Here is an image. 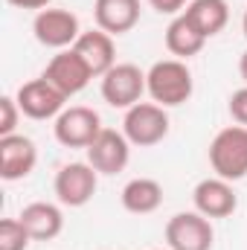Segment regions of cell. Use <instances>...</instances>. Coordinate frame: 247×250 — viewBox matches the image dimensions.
Listing matches in <instances>:
<instances>
[{
    "label": "cell",
    "mask_w": 247,
    "mask_h": 250,
    "mask_svg": "<svg viewBox=\"0 0 247 250\" xmlns=\"http://www.w3.org/2000/svg\"><path fill=\"white\" fill-rule=\"evenodd\" d=\"M242 29H245V38H247V9H245V18H242Z\"/></svg>",
    "instance_id": "cell-26"
},
{
    "label": "cell",
    "mask_w": 247,
    "mask_h": 250,
    "mask_svg": "<svg viewBox=\"0 0 247 250\" xmlns=\"http://www.w3.org/2000/svg\"><path fill=\"white\" fill-rule=\"evenodd\" d=\"M123 134L128 137L131 146H140V148H151V146L163 143L166 134H169L166 108L157 105V102H137L134 108L125 111Z\"/></svg>",
    "instance_id": "cell-3"
},
{
    "label": "cell",
    "mask_w": 247,
    "mask_h": 250,
    "mask_svg": "<svg viewBox=\"0 0 247 250\" xmlns=\"http://www.w3.org/2000/svg\"><path fill=\"white\" fill-rule=\"evenodd\" d=\"M73 50L82 56V62L90 67L93 76H105L114 64H117V47H114V35L102 32V29H87L79 35V41L73 44Z\"/></svg>",
    "instance_id": "cell-14"
},
{
    "label": "cell",
    "mask_w": 247,
    "mask_h": 250,
    "mask_svg": "<svg viewBox=\"0 0 247 250\" xmlns=\"http://www.w3.org/2000/svg\"><path fill=\"white\" fill-rule=\"evenodd\" d=\"M145 87H148V96L163 105V108H178L189 102L192 90H195V82H192V73L186 62L181 59H163V62H154L145 73Z\"/></svg>",
    "instance_id": "cell-1"
},
{
    "label": "cell",
    "mask_w": 247,
    "mask_h": 250,
    "mask_svg": "<svg viewBox=\"0 0 247 250\" xmlns=\"http://www.w3.org/2000/svg\"><path fill=\"white\" fill-rule=\"evenodd\" d=\"M140 0H96L93 3V18L96 29L108 35H125L140 23Z\"/></svg>",
    "instance_id": "cell-15"
},
{
    "label": "cell",
    "mask_w": 247,
    "mask_h": 250,
    "mask_svg": "<svg viewBox=\"0 0 247 250\" xmlns=\"http://www.w3.org/2000/svg\"><path fill=\"white\" fill-rule=\"evenodd\" d=\"M204 44H206V38L195 29V23L186 18L184 12L175 15L172 23L166 26V50H169L175 59H181V62L198 56V53L204 50Z\"/></svg>",
    "instance_id": "cell-17"
},
{
    "label": "cell",
    "mask_w": 247,
    "mask_h": 250,
    "mask_svg": "<svg viewBox=\"0 0 247 250\" xmlns=\"http://www.w3.org/2000/svg\"><path fill=\"white\" fill-rule=\"evenodd\" d=\"M192 204L201 215H206L209 221L212 218H227L239 209V195L230 181L224 178H204L198 187L192 189Z\"/></svg>",
    "instance_id": "cell-12"
},
{
    "label": "cell",
    "mask_w": 247,
    "mask_h": 250,
    "mask_svg": "<svg viewBox=\"0 0 247 250\" xmlns=\"http://www.w3.org/2000/svg\"><path fill=\"white\" fill-rule=\"evenodd\" d=\"M227 111H230L233 123L247 128V84L239 87V90H233V96H230V102H227Z\"/></svg>",
    "instance_id": "cell-22"
},
{
    "label": "cell",
    "mask_w": 247,
    "mask_h": 250,
    "mask_svg": "<svg viewBox=\"0 0 247 250\" xmlns=\"http://www.w3.org/2000/svg\"><path fill=\"white\" fill-rule=\"evenodd\" d=\"M32 35L41 47H50V50H67L79 41L82 35V26H79V18L67 9H44L35 15L32 21Z\"/></svg>",
    "instance_id": "cell-9"
},
{
    "label": "cell",
    "mask_w": 247,
    "mask_h": 250,
    "mask_svg": "<svg viewBox=\"0 0 247 250\" xmlns=\"http://www.w3.org/2000/svg\"><path fill=\"white\" fill-rule=\"evenodd\" d=\"M184 15L195 23V29L209 41L212 35H218L227 26L230 6H227V0H192L184 9Z\"/></svg>",
    "instance_id": "cell-18"
},
{
    "label": "cell",
    "mask_w": 247,
    "mask_h": 250,
    "mask_svg": "<svg viewBox=\"0 0 247 250\" xmlns=\"http://www.w3.org/2000/svg\"><path fill=\"white\" fill-rule=\"evenodd\" d=\"M9 6H15V9H38V12H44L53 0H6Z\"/></svg>",
    "instance_id": "cell-24"
},
{
    "label": "cell",
    "mask_w": 247,
    "mask_h": 250,
    "mask_svg": "<svg viewBox=\"0 0 247 250\" xmlns=\"http://www.w3.org/2000/svg\"><path fill=\"white\" fill-rule=\"evenodd\" d=\"M99 187V172L84 160V163H64L62 169L56 172V198L64 207H84Z\"/></svg>",
    "instance_id": "cell-8"
},
{
    "label": "cell",
    "mask_w": 247,
    "mask_h": 250,
    "mask_svg": "<svg viewBox=\"0 0 247 250\" xmlns=\"http://www.w3.org/2000/svg\"><path fill=\"white\" fill-rule=\"evenodd\" d=\"M15 99H18L21 114L29 117V120H38V123L41 120H56L64 111V102H67V96H64L53 82H47L44 76L41 79H32V82H23L18 87Z\"/></svg>",
    "instance_id": "cell-7"
},
{
    "label": "cell",
    "mask_w": 247,
    "mask_h": 250,
    "mask_svg": "<svg viewBox=\"0 0 247 250\" xmlns=\"http://www.w3.org/2000/svg\"><path fill=\"white\" fill-rule=\"evenodd\" d=\"M166 245L169 250H212L215 230L206 215L195 212H178L166 221Z\"/></svg>",
    "instance_id": "cell-6"
},
{
    "label": "cell",
    "mask_w": 247,
    "mask_h": 250,
    "mask_svg": "<svg viewBox=\"0 0 247 250\" xmlns=\"http://www.w3.org/2000/svg\"><path fill=\"white\" fill-rule=\"evenodd\" d=\"M32 236L21 224V218H3L0 221V250H26Z\"/></svg>",
    "instance_id": "cell-20"
},
{
    "label": "cell",
    "mask_w": 247,
    "mask_h": 250,
    "mask_svg": "<svg viewBox=\"0 0 247 250\" xmlns=\"http://www.w3.org/2000/svg\"><path fill=\"white\" fill-rule=\"evenodd\" d=\"M21 224L26 227V233L32 236V242H50L64 230V212L62 207L50 204V201H32L21 209Z\"/></svg>",
    "instance_id": "cell-16"
},
{
    "label": "cell",
    "mask_w": 247,
    "mask_h": 250,
    "mask_svg": "<svg viewBox=\"0 0 247 250\" xmlns=\"http://www.w3.org/2000/svg\"><path fill=\"white\" fill-rule=\"evenodd\" d=\"M99 90H102V99L111 105V108H134L140 99H143V93H148V87H145V73L137 67V64H114L105 76H102V84H99Z\"/></svg>",
    "instance_id": "cell-4"
},
{
    "label": "cell",
    "mask_w": 247,
    "mask_h": 250,
    "mask_svg": "<svg viewBox=\"0 0 247 250\" xmlns=\"http://www.w3.org/2000/svg\"><path fill=\"white\" fill-rule=\"evenodd\" d=\"M192 0H148V6L160 15H181Z\"/></svg>",
    "instance_id": "cell-23"
},
{
    "label": "cell",
    "mask_w": 247,
    "mask_h": 250,
    "mask_svg": "<svg viewBox=\"0 0 247 250\" xmlns=\"http://www.w3.org/2000/svg\"><path fill=\"white\" fill-rule=\"evenodd\" d=\"M123 207L134 215H148L154 209H160L163 204V187L154 178H134L123 187Z\"/></svg>",
    "instance_id": "cell-19"
},
{
    "label": "cell",
    "mask_w": 247,
    "mask_h": 250,
    "mask_svg": "<svg viewBox=\"0 0 247 250\" xmlns=\"http://www.w3.org/2000/svg\"><path fill=\"white\" fill-rule=\"evenodd\" d=\"M18 117H21V108H18V99L15 96H3L0 99V137H9V134H18Z\"/></svg>",
    "instance_id": "cell-21"
},
{
    "label": "cell",
    "mask_w": 247,
    "mask_h": 250,
    "mask_svg": "<svg viewBox=\"0 0 247 250\" xmlns=\"http://www.w3.org/2000/svg\"><path fill=\"white\" fill-rule=\"evenodd\" d=\"M157 250H163V248H157Z\"/></svg>",
    "instance_id": "cell-27"
},
{
    "label": "cell",
    "mask_w": 247,
    "mask_h": 250,
    "mask_svg": "<svg viewBox=\"0 0 247 250\" xmlns=\"http://www.w3.org/2000/svg\"><path fill=\"white\" fill-rule=\"evenodd\" d=\"M41 76H44L47 82H53L67 99L76 96V93H82V90L90 84V79H93L90 67L82 62V56H79L73 47H70V50H62L59 56H53Z\"/></svg>",
    "instance_id": "cell-11"
},
{
    "label": "cell",
    "mask_w": 247,
    "mask_h": 250,
    "mask_svg": "<svg viewBox=\"0 0 247 250\" xmlns=\"http://www.w3.org/2000/svg\"><path fill=\"white\" fill-rule=\"evenodd\" d=\"M87 151V163L99 172V175H117L123 172L131 160V143L123 131L114 128H102V134L84 148Z\"/></svg>",
    "instance_id": "cell-10"
},
{
    "label": "cell",
    "mask_w": 247,
    "mask_h": 250,
    "mask_svg": "<svg viewBox=\"0 0 247 250\" xmlns=\"http://www.w3.org/2000/svg\"><path fill=\"white\" fill-rule=\"evenodd\" d=\"M209 166L224 181H242L247 178V128L245 125H227L221 128L209 143Z\"/></svg>",
    "instance_id": "cell-2"
},
{
    "label": "cell",
    "mask_w": 247,
    "mask_h": 250,
    "mask_svg": "<svg viewBox=\"0 0 247 250\" xmlns=\"http://www.w3.org/2000/svg\"><path fill=\"white\" fill-rule=\"evenodd\" d=\"M53 134H56V140L62 143L64 148H87L102 134V117L93 108L70 105V108H64L62 114L56 117Z\"/></svg>",
    "instance_id": "cell-5"
},
{
    "label": "cell",
    "mask_w": 247,
    "mask_h": 250,
    "mask_svg": "<svg viewBox=\"0 0 247 250\" xmlns=\"http://www.w3.org/2000/svg\"><path fill=\"white\" fill-rule=\"evenodd\" d=\"M239 76L245 79V84H247V50L242 53V59H239Z\"/></svg>",
    "instance_id": "cell-25"
},
{
    "label": "cell",
    "mask_w": 247,
    "mask_h": 250,
    "mask_svg": "<svg viewBox=\"0 0 247 250\" xmlns=\"http://www.w3.org/2000/svg\"><path fill=\"white\" fill-rule=\"evenodd\" d=\"M35 163H38V148L26 134L0 137V178L3 181H21L32 175Z\"/></svg>",
    "instance_id": "cell-13"
}]
</instances>
